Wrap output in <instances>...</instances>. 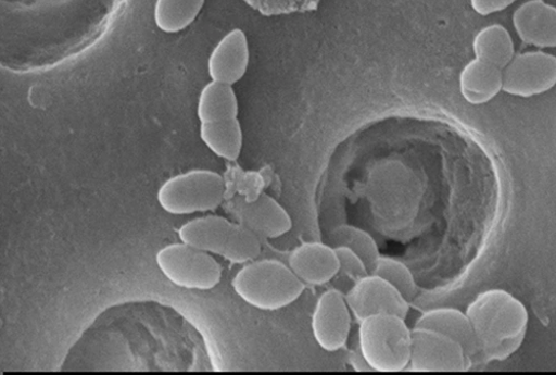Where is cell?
<instances>
[{
	"label": "cell",
	"instance_id": "1",
	"mask_svg": "<svg viewBox=\"0 0 556 375\" xmlns=\"http://www.w3.org/2000/svg\"><path fill=\"white\" fill-rule=\"evenodd\" d=\"M467 315L485 362L502 361L522 345L528 327V312L511 295L502 290L482 293L469 307Z\"/></svg>",
	"mask_w": 556,
	"mask_h": 375
},
{
	"label": "cell",
	"instance_id": "2",
	"mask_svg": "<svg viewBox=\"0 0 556 375\" xmlns=\"http://www.w3.org/2000/svg\"><path fill=\"white\" fill-rule=\"evenodd\" d=\"M305 287L289 264L271 259L244 264L231 279V288L240 299L266 312L290 307L302 297Z\"/></svg>",
	"mask_w": 556,
	"mask_h": 375
},
{
	"label": "cell",
	"instance_id": "3",
	"mask_svg": "<svg viewBox=\"0 0 556 375\" xmlns=\"http://www.w3.org/2000/svg\"><path fill=\"white\" fill-rule=\"evenodd\" d=\"M180 242L217 255L231 264L244 265L262 252L260 238L239 222L218 215L195 217L177 229Z\"/></svg>",
	"mask_w": 556,
	"mask_h": 375
},
{
	"label": "cell",
	"instance_id": "4",
	"mask_svg": "<svg viewBox=\"0 0 556 375\" xmlns=\"http://www.w3.org/2000/svg\"><path fill=\"white\" fill-rule=\"evenodd\" d=\"M406 318L378 314L359 322L358 349L370 370L395 373L409 365L412 330Z\"/></svg>",
	"mask_w": 556,
	"mask_h": 375
},
{
	"label": "cell",
	"instance_id": "5",
	"mask_svg": "<svg viewBox=\"0 0 556 375\" xmlns=\"http://www.w3.org/2000/svg\"><path fill=\"white\" fill-rule=\"evenodd\" d=\"M225 193V180L219 173L194 168L167 178L160 186L156 200L166 213L181 216L217 210Z\"/></svg>",
	"mask_w": 556,
	"mask_h": 375
},
{
	"label": "cell",
	"instance_id": "6",
	"mask_svg": "<svg viewBox=\"0 0 556 375\" xmlns=\"http://www.w3.org/2000/svg\"><path fill=\"white\" fill-rule=\"evenodd\" d=\"M155 262L169 283L184 290L210 291L222 279V266L212 254L178 242L165 246Z\"/></svg>",
	"mask_w": 556,
	"mask_h": 375
},
{
	"label": "cell",
	"instance_id": "7",
	"mask_svg": "<svg viewBox=\"0 0 556 375\" xmlns=\"http://www.w3.org/2000/svg\"><path fill=\"white\" fill-rule=\"evenodd\" d=\"M475 359L458 341L427 327L412 329L409 370L413 372H463Z\"/></svg>",
	"mask_w": 556,
	"mask_h": 375
},
{
	"label": "cell",
	"instance_id": "8",
	"mask_svg": "<svg viewBox=\"0 0 556 375\" xmlns=\"http://www.w3.org/2000/svg\"><path fill=\"white\" fill-rule=\"evenodd\" d=\"M502 73V91L507 96L539 97L556 85V58L541 51L526 52L516 55Z\"/></svg>",
	"mask_w": 556,
	"mask_h": 375
},
{
	"label": "cell",
	"instance_id": "9",
	"mask_svg": "<svg viewBox=\"0 0 556 375\" xmlns=\"http://www.w3.org/2000/svg\"><path fill=\"white\" fill-rule=\"evenodd\" d=\"M352 316L345 295L337 289L324 292L314 307L311 322L317 346L327 352L343 349L350 338Z\"/></svg>",
	"mask_w": 556,
	"mask_h": 375
},
{
	"label": "cell",
	"instance_id": "10",
	"mask_svg": "<svg viewBox=\"0 0 556 375\" xmlns=\"http://www.w3.org/2000/svg\"><path fill=\"white\" fill-rule=\"evenodd\" d=\"M345 298L358 322L378 314H394L406 318L409 312V302L377 274H368L356 280Z\"/></svg>",
	"mask_w": 556,
	"mask_h": 375
},
{
	"label": "cell",
	"instance_id": "11",
	"mask_svg": "<svg viewBox=\"0 0 556 375\" xmlns=\"http://www.w3.org/2000/svg\"><path fill=\"white\" fill-rule=\"evenodd\" d=\"M250 43L241 28L224 35L207 59V73L211 80L235 86L247 74L250 65Z\"/></svg>",
	"mask_w": 556,
	"mask_h": 375
},
{
	"label": "cell",
	"instance_id": "12",
	"mask_svg": "<svg viewBox=\"0 0 556 375\" xmlns=\"http://www.w3.org/2000/svg\"><path fill=\"white\" fill-rule=\"evenodd\" d=\"M233 215L258 238L274 240L287 236L293 227L289 212L268 195H261L255 201L236 202Z\"/></svg>",
	"mask_w": 556,
	"mask_h": 375
},
{
	"label": "cell",
	"instance_id": "13",
	"mask_svg": "<svg viewBox=\"0 0 556 375\" xmlns=\"http://www.w3.org/2000/svg\"><path fill=\"white\" fill-rule=\"evenodd\" d=\"M289 266L305 286L321 287L340 273V263L333 247L323 242H306L293 250Z\"/></svg>",
	"mask_w": 556,
	"mask_h": 375
},
{
	"label": "cell",
	"instance_id": "14",
	"mask_svg": "<svg viewBox=\"0 0 556 375\" xmlns=\"http://www.w3.org/2000/svg\"><path fill=\"white\" fill-rule=\"evenodd\" d=\"M516 33L538 49H556V8L544 0H529L513 16Z\"/></svg>",
	"mask_w": 556,
	"mask_h": 375
},
{
	"label": "cell",
	"instance_id": "15",
	"mask_svg": "<svg viewBox=\"0 0 556 375\" xmlns=\"http://www.w3.org/2000/svg\"><path fill=\"white\" fill-rule=\"evenodd\" d=\"M503 88L502 70L473 59L458 75L460 97L468 104L480 107L493 101Z\"/></svg>",
	"mask_w": 556,
	"mask_h": 375
},
{
	"label": "cell",
	"instance_id": "16",
	"mask_svg": "<svg viewBox=\"0 0 556 375\" xmlns=\"http://www.w3.org/2000/svg\"><path fill=\"white\" fill-rule=\"evenodd\" d=\"M415 326L427 327L453 338L465 347L475 360L482 357L469 316L458 310L439 308L426 311L417 318Z\"/></svg>",
	"mask_w": 556,
	"mask_h": 375
},
{
	"label": "cell",
	"instance_id": "17",
	"mask_svg": "<svg viewBox=\"0 0 556 375\" xmlns=\"http://www.w3.org/2000/svg\"><path fill=\"white\" fill-rule=\"evenodd\" d=\"M239 100L233 86L210 80L199 93L197 116L200 123L238 118Z\"/></svg>",
	"mask_w": 556,
	"mask_h": 375
},
{
	"label": "cell",
	"instance_id": "18",
	"mask_svg": "<svg viewBox=\"0 0 556 375\" xmlns=\"http://www.w3.org/2000/svg\"><path fill=\"white\" fill-rule=\"evenodd\" d=\"M200 137L205 147L219 159L236 162L241 157L244 135L239 118L201 123Z\"/></svg>",
	"mask_w": 556,
	"mask_h": 375
},
{
	"label": "cell",
	"instance_id": "19",
	"mask_svg": "<svg viewBox=\"0 0 556 375\" xmlns=\"http://www.w3.org/2000/svg\"><path fill=\"white\" fill-rule=\"evenodd\" d=\"M475 59L504 70L516 57L515 42L508 30L492 24L480 29L472 42Z\"/></svg>",
	"mask_w": 556,
	"mask_h": 375
},
{
	"label": "cell",
	"instance_id": "20",
	"mask_svg": "<svg viewBox=\"0 0 556 375\" xmlns=\"http://www.w3.org/2000/svg\"><path fill=\"white\" fill-rule=\"evenodd\" d=\"M205 0H155L153 20L165 34H177L190 27L199 17Z\"/></svg>",
	"mask_w": 556,
	"mask_h": 375
},
{
	"label": "cell",
	"instance_id": "21",
	"mask_svg": "<svg viewBox=\"0 0 556 375\" xmlns=\"http://www.w3.org/2000/svg\"><path fill=\"white\" fill-rule=\"evenodd\" d=\"M328 245L333 248L344 247L355 252L374 273L382 257L377 241L369 234L354 225L343 224L336 227L328 237Z\"/></svg>",
	"mask_w": 556,
	"mask_h": 375
},
{
	"label": "cell",
	"instance_id": "22",
	"mask_svg": "<svg viewBox=\"0 0 556 375\" xmlns=\"http://www.w3.org/2000/svg\"><path fill=\"white\" fill-rule=\"evenodd\" d=\"M388 280L401 295L410 302L417 292V285L413 273L406 264L390 257H381L374 273Z\"/></svg>",
	"mask_w": 556,
	"mask_h": 375
},
{
	"label": "cell",
	"instance_id": "23",
	"mask_svg": "<svg viewBox=\"0 0 556 375\" xmlns=\"http://www.w3.org/2000/svg\"><path fill=\"white\" fill-rule=\"evenodd\" d=\"M264 15L308 12L317 9L318 0H244Z\"/></svg>",
	"mask_w": 556,
	"mask_h": 375
},
{
	"label": "cell",
	"instance_id": "24",
	"mask_svg": "<svg viewBox=\"0 0 556 375\" xmlns=\"http://www.w3.org/2000/svg\"><path fill=\"white\" fill-rule=\"evenodd\" d=\"M334 249L339 258L341 273L354 279L355 283L370 274L364 261L355 252L344 247Z\"/></svg>",
	"mask_w": 556,
	"mask_h": 375
},
{
	"label": "cell",
	"instance_id": "25",
	"mask_svg": "<svg viewBox=\"0 0 556 375\" xmlns=\"http://www.w3.org/2000/svg\"><path fill=\"white\" fill-rule=\"evenodd\" d=\"M518 0H470L472 10L480 16H490L513 7Z\"/></svg>",
	"mask_w": 556,
	"mask_h": 375
}]
</instances>
